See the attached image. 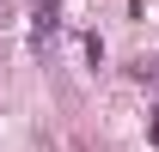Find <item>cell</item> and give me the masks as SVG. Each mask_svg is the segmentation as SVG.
Wrapping results in <instances>:
<instances>
[{"mask_svg": "<svg viewBox=\"0 0 159 152\" xmlns=\"http://www.w3.org/2000/svg\"><path fill=\"white\" fill-rule=\"evenodd\" d=\"M153 140H159V122H153Z\"/></svg>", "mask_w": 159, "mask_h": 152, "instance_id": "obj_1", "label": "cell"}]
</instances>
